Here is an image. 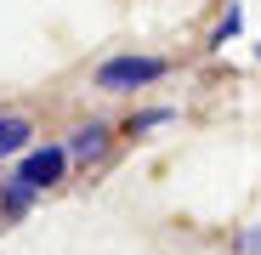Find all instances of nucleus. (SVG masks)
<instances>
[{
    "label": "nucleus",
    "instance_id": "nucleus-1",
    "mask_svg": "<svg viewBox=\"0 0 261 255\" xmlns=\"http://www.w3.org/2000/svg\"><path fill=\"white\" fill-rule=\"evenodd\" d=\"M165 79V63L159 57H108L97 68V91H142V85Z\"/></svg>",
    "mask_w": 261,
    "mask_h": 255
},
{
    "label": "nucleus",
    "instance_id": "nucleus-2",
    "mask_svg": "<svg viewBox=\"0 0 261 255\" xmlns=\"http://www.w3.org/2000/svg\"><path fill=\"white\" fill-rule=\"evenodd\" d=\"M63 164H68V148H29L23 153V164H17V176L29 182V187H40V193H46L51 182H63Z\"/></svg>",
    "mask_w": 261,
    "mask_h": 255
},
{
    "label": "nucleus",
    "instance_id": "nucleus-3",
    "mask_svg": "<svg viewBox=\"0 0 261 255\" xmlns=\"http://www.w3.org/2000/svg\"><path fill=\"white\" fill-rule=\"evenodd\" d=\"M108 153V125H80V131L68 136V159H102Z\"/></svg>",
    "mask_w": 261,
    "mask_h": 255
},
{
    "label": "nucleus",
    "instance_id": "nucleus-4",
    "mask_svg": "<svg viewBox=\"0 0 261 255\" xmlns=\"http://www.w3.org/2000/svg\"><path fill=\"white\" fill-rule=\"evenodd\" d=\"M29 119H17V114H0V159H12V153H29Z\"/></svg>",
    "mask_w": 261,
    "mask_h": 255
},
{
    "label": "nucleus",
    "instance_id": "nucleus-5",
    "mask_svg": "<svg viewBox=\"0 0 261 255\" xmlns=\"http://www.w3.org/2000/svg\"><path fill=\"white\" fill-rule=\"evenodd\" d=\"M34 193H40V187H29L17 170H12V176H6V187H0V204H6V216H23V210L34 204Z\"/></svg>",
    "mask_w": 261,
    "mask_h": 255
},
{
    "label": "nucleus",
    "instance_id": "nucleus-6",
    "mask_svg": "<svg viewBox=\"0 0 261 255\" xmlns=\"http://www.w3.org/2000/svg\"><path fill=\"white\" fill-rule=\"evenodd\" d=\"M170 119H176V108H148V114H137V119H130V131H153V125H170Z\"/></svg>",
    "mask_w": 261,
    "mask_h": 255
},
{
    "label": "nucleus",
    "instance_id": "nucleus-7",
    "mask_svg": "<svg viewBox=\"0 0 261 255\" xmlns=\"http://www.w3.org/2000/svg\"><path fill=\"white\" fill-rule=\"evenodd\" d=\"M239 29H244V12H239V6H227V17L216 23V46H227V40H233Z\"/></svg>",
    "mask_w": 261,
    "mask_h": 255
},
{
    "label": "nucleus",
    "instance_id": "nucleus-8",
    "mask_svg": "<svg viewBox=\"0 0 261 255\" xmlns=\"http://www.w3.org/2000/svg\"><path fill=\"white\" fill-rule=\"evenodd\" d=\"M239 244H244V255H261V227H250V233H244Z\"/></svg>",
    "mask_w": 261,
    "mask_h": 255
}]
</instances>
